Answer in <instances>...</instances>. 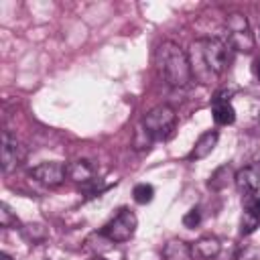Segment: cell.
I'll use <instances>...</instances> for the list:
<instances>
[{"mask_svg":"<svg viewBox=\"0 0 260 260\" xmlns=\"http://www.w3.org/2000/svg\"><path fill=\"white\" fill-rule=\"evenodd\" d=\"M189 67L191 77L199 83H211L228 67V45L221 39H197L189 47Z\"/></svg>","mask_w":260,"mask_h":260,"instance_id":"6da1fadb","label":"cell"},{"mask_svg":"<svg viewBox=\"0 0 260 260\" xmlns=\"http://www.w3.org/2000/svg\"><path fill=\"white\" fill-rule=\"evenodd\" d=\"M156 63H158V69H160L165 81L173 87H185L193 79L187 53L173 41H162L158 45Z\"/></svg>","mask_w":260,"mask_h":260,"instance_id":"7a4b0ae2","label":"cell"},{"mask_svg":"<svg viewBox=\"0 0 260 260\" xmlns=\"http://www.w3.org/2000/svg\"><path fill=\"white\" fill-rule=\"evenodd\" d=\"M175 124H177V114L167 104L154 106L142 118V128L146 130V134L152 140H167V138H171V134L175 130Z\"/></svg>","mask_w":260,"mask_h":260,"instance_id":"3957f363","label":"cell"},{"mask_svg":"<svg viewBox=\"0 0 260 260\" xmlns=\"http://www.w3.org/2000/svg\"><path fill=\"white\" fill-rule=\"evenodd\" d=\"M225 28H228V45L240 53H250L254 49V35L250 28V22L246 14L232 12L225 16Z\"/></svg>","mask_w":260,"mask_h":260,"instance_id":"277c9868","label":"cell"},{"mask_svg":"<svg viewBox=\"0 0 260 260\" xmlns=\"http://www.w3.org/2000/svg\"><path fill=\"white\" fill-rule=\"evenodd\" d=\"M136 225H138V219H136L134 211L128 209V207H122V209L102 228V232H104L112 242H128V240L134 236Z\"/></svg>","mask_w":260,"mask_h":260,"instance_id":"5b68a950","label":"cell"},{"mask_svg":"<svg viewBox=\"0 0 260 260\" xmlns=\"http://www.w3.org/2000/svg\"><path fill=\"white\" fill-rule=\"evenodd\" d=\"M30 177H35L39 183H43L47 187H59L67 177V165L57 162V160L41 162L30 169Z\"/></svg>","mask_w":260,"mask_h":260,"instance_id":"8992f818","label":"cell"},{"mask_svg":"<svg viewBox=\"0 0 260 260\" xmlns=\"http://www.w3.org/2000/svg\"><path fill=\"white\" fill-rule=\"evenodd\" d=\"M234 91L232 89H219L213 98H211V110H213V120L217 126H228L236 122V110L230 104V95Z\"/></svg>","mask_w":260,"mask_h":260,"instance_id":"52a82bcc","label":"cell"},{"mask_svg":"<svg viewBox=\"0 0 260 260\" xmlns=\"http://www.w3.org/2000/svg\"><path fill=\"white\" fill-rule=\"evenodd\" d=\"M24 160V148L16 138L10 136V132H2V171L10 173Z\"/></svg>","mask_w":260,"mask_h":260,"instance_id":"ba28073f","label":"cell"},{"mask_svg":"<svg viewBox=\"0 0 260 260\" xmlns=\"http://www.w3.org/2000/svg\"><path fill=\"white\" fill-rule=\"evenodd\" d=\"M234 183L240 193L252 195L260 189V165H248L234 175Z\"/></svg>","mask_w":260,"mask_h":260,"instance_id":"9c48e42d","label":"cell"},{"mask_svg":"<svg viewBox=\"0 0 260 260\" xmlns=\"http://www.w3.org/2000/svg\"><path fill=\"white\" fill-rule=\"evenodd\" d=\"M217 140H219V134H217L215 130H207V132H203V134L197 138V142H195V146L191 148V152L187 154V158H189V160H201V158H207V156L213 152V148L217 146Z\"/></svg>","mask_w":260,"mask_h":260,"instance_id":"30bf717a","label":"cell"},{"mask_svg":"<svg viewBox=\"0 0 260 260\" xmlns=\"http://www.w3.org/2000/svg\"><path fill=\"white\" fill-rule=\"evenodd\" d=\"M191 252L195 258L199 260H213L219 256L221 252V244L215 236H201L193 246H191Z\"/></svg>","mask_w":260,"mask_h":260,"instance_id":"8fae6325","label":"cell"},{"mask_svg":"<svg viewBox=\"0 0 260 260\" xmlns=\"http://www.w3.org/2000/svg\"><path fill=\"white\" fill-rule=\"evenodd\" d=\"M93 175H95V169L89 160L85 158H77L73 162L67 165V177L75 183H81V185H87L93 181Z\"/></svg>","mask_w":260,"mask_h":260,"instance_id":"7c38bea8","label":"cell"},{"mask_svg":"<svg viewBox=\"0 0 260 260\" xmlns=\"http://www.w3.org/2000/svg\"><path fill=\"white\" fill-rule=\"evenodd\" d=\"M162 258L165 260H191L193 252H191V246L187 242L173 238L162 246Z\"/></svg>","mask_w":260,"mask_h":260,"instance_id":"4fadbf2b","label":"cell"},{"mask_svg":"<svg viewBox=\"0 0 260 260\" xmlns=\"http://www.w3.org/2000/svg\"><path fill=\"white\" fill-rule=\"evenodd\" d=\"M232 179H234V177H232V167H230V165H221V167H217V169L211 173V177H209V181H207V187H209L211 191H221V189L228 187V183H230Z\"/></svg>","mask_w":260,"mask_h":260,"instance_id":"5bb4252c","label":"cell"},{"mask_svg":"<svg viewBox=\"0 0 260 260\" xmlns=\"http://www.w3.org/2000/svg\"><path fill=\"white\" fill-rule=\"evenodd\" d=\"M112 244H114V242H112L104 232H93V234H89L87 240H85V250L95 252V256H100V252L110 250Z\"/></svg>","mask_w":260,"mask_h":260,"instance_id":"9a60e30c","label":"cell"},{"mask_svg":"<svg viewBox=\"0 0 260 260\" xmlns=\"http://www.w3.org/2000/svg\"><path fill=\"white\" fill-rule=\"evenodd\" d=\"M132 195H134V201H136V203L146 205V203L152 201V197H154V189H152V185H148V183H138V185L134 187Z\"/></svg>","mask_w":260,"mask_h":260,"instance_id":"2e32d148","label":"cell"},{"mask_svg":"<svg viewBox=\"0 0 260 260\" xmlns=\"http://www.w3.org/2000/svg\"><path fill=\"white\" fill-rule=\"evenodd\" d=\"M258 225H260V217H258V215H254L252 211L244 209L242 223H240V234H242V236H250Z\"/></svg>","mask_w":260,"mask_h":260,"instance_id":"e0dca14e","label":"cell"},{"mask_svg":"<svg viewBox=\"0 0 260 260\" xmlns=\"http://www.w3.org/2000/svg\"><path fill=\"white\" fill-rule=\"evenodd\" d=\"M22 236H24L28 242H41V240L47 238V232H45V228L39 225V223H28V225L22 228Z\"/></svg>","mask_w":260,"mask_h":260,"instance_id":"ac0fdd59","label":"cell"},{"mask_svg":"<svg viewBox=\"0 0 260 260\" xmlns=\"http://www.w3.org/2000/svg\"><path fill=\"white\" fill-rule=\"evenodd\" d=\"M0 225H2V228H6V230H8V228H16V225H18V217L10 211V207H8L6 203H2V205H0Z\"/></svg>","mask_w":260,"mask_h":260,"instance_id":"d6986e66","label":"cell"},{"mask_svg":"<svg viewBox=\"0 0 260 260\" xmlns=\"http://www.w3.org/2000/svg\"><path fill=\"white\" fill-rule=\"evenodd\" d=\"M199 223H201V211H199V207H193V209H189V211L183 215V225H185V228L193 230V228H197Z\"/></svg>","mask_w":260,"mask_h":260,"instance_id":"ffe728a7","label":"cell"},{"mask_svg":"<svg viewBox=\"0 0 260 260\" xmlns=\"http://www.w3.org/2000/svg\"><path fill=\"white\" fill-rule=\"evenodd\" d=\"M246 209H248V211H252L254 215H258V217H260V195H256V193L248 195V201H246Z\"/></svg>","mask_w":260,"mask_h":260,"instance_id":"44dd1931","label":"cell"},{"mask_svg":"<svg viewBox=\"0 0 260 260\" xmlns=\"http://www.w3.org/2000/svg\"><path fill=\"white\" fill-rule=\"evenodd\" d=\"M254 71H256V77L260 79V57L256 59V65H254Z\"/></svg>","mask_w":260,"mask_h":260,"instance_id":"7402d4cb","label":"cell"},{"mask_svg":"<svg viewBox=\"0 0 260 260\" xmlns=\"http://www.w3.org/2000/svg\"><path fill=\"white\" fill-rule=\"evenodd\" d=\"M0 260H12V258H10L6 252H2V254H0Z\"/></svg>","mask_w":260,"mask_h":260,"instance_id":"603a6c76","label":"cell"},{"mask_svg":"<svg viewBox=\"0 0 260 260\" xmlns=\"http://www.w3.org/2000/svg\"><path fill=\"white\" fill-rule=\"evenodd\" d=\"M89 260H106V258H104V256H91Z\"/></svg>","mask_w":260,"mask_h":260,"instance_id":"cb8c5ba5","label":"cell"}]
</instances>
